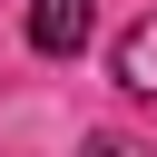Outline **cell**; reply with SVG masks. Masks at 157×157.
I'll return each instance as SVG.
<instances>
[{"label": "cell", "instance_id": "1", "mask_svg": "<svg viewBox=\"0 0 157 157\" xmlns=\"http://www.w3.org/2000/svg\"><path fill=\"white\" fill-rule=\"evenodd\" d=\"M88 20H98V0H29V49L39 59H78Z\"/></svg>", "mask_w": 157, "mask_h": 157}, {"label": "cell", "instance_id": "2", "mask_svg": "<svg viewBox=\"0 0 157 157\" xmlns=\"http://www.w3.org/2000/svg\"><path fill=\"white\" fill-rule=\"evenodd\" d=\"M118 88H128L137 108H157V10H147V20L118 39Z\"/></svg>", "mask_w": 157, "mask_h": 157}]
</instances>
